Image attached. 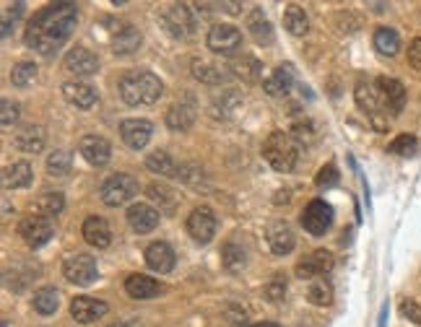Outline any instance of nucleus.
<instances>
[{
  "instance_id": "nucleus-47",
  "label": "nucleus",
  "mask_w": 421,
  "mask_h": 327,
  "mask_svg": "<svg viewBox=\"0 0 421 327\" xmlns=\"http://www.w3.org/2000/svg\"><path fill=\"white\" fill-rule=\"evenodd\" d=\"M317 187H336L338 184V169H336V164H325L320 172H317Z\"/></svg>"
},
{
  "instance_id": "nucleus-29",
  "label": "nucleus",
  "mask_w": 421,
  "mask_h": 327,
  "mask_svg": "<svg viewBox=\"0 0 421 327\" xmlns=\"http://www.w3.org/2000/svg\"><path fill=\"white\" fill-rule=\"evenodd\" d=\"M248 29L252 39H255L257 45H271L273 42V27H271V21L268 16L263 13V8H252L248 13Z\"/></svg>"
},
{
  "instance_id": "nucleus-46",
  "label": "nucleus",
  "mask_w": 421,
  "mask_h": 327,
  "mask_svg": "<svg viewBox=\"0 0 421 327\" xmlns=\"http://www.w3.org/2000/svg\"><path fill=\"white\" fill-rule=\"evenodd\" d=\"M266 299L271 301V304H281V301L286 299V278H284V275H276V278H271V281H268Z\"/></svg>"
},
{
  "instance_id": "nucleus-52",
  "label": "nucleus",
  "mask_w": 421,
  "mask_h": 327,
  "mask_svg": "<svg viewBox=\"0 0 421 327\" xmlns=\"http://www.w3.org/2000/svg\"><path fill=\"white\" fill-rule=\"evenodd\" d=\"M245 327H278V325H273V322H260V325H245Z\"/></svg>"
},
{
  "instance_id": "nucleus-23",
  "label": "nucleus",
  "mask_w": 421,
  "mask_h": 327,
  "mask_svg": "<svg viewBox=\"0 0 421 327\" xmlns=\"http://www.w3.org/2000/svg\"><path fill=\"white\" fill-rule=\"evenodd\" d=\"M294 78H297V71H294L292 63H284L278 65L271 75H268L266 81H263V89H266L268 96H284L289 94L294 86Z\"/></svg>"
},
{
  "instance_id": "nucleus-45",
  "label": "nucleus",
  "mask_w": 421,
  "mask_h": 327,
  "mask_svg": "<svg viewBox=\"0 0 421 327\" xmlns=\"http://www.w3.org/2000/svg\"><path fill=\"white\" fill-rule=\"evenodd\" d=\"M0 107H3V117H0V122H3V130H10V127L16 125V122H19V117H21V104L6 96Z\"/></svg>"
},
{
  "instance_id": "nucleus-10",
  "label": "nucleus",
  "mask_w": 421,
  "mask_h": 327,
  "mask_svg": "<svg viewBox=\"0 0 421 327\" xmlns=\"http://www.w3.org/2000/svg\"><path fill=\"white\" fill-rule=\"evenodd\" d=\"M19 234H21V239H27L29 247L39 249V247H45L47 242L52 239V234H55V224H52V218L31 213V216H27L19 224Z\"/></svg>"
},
{
  "instance_id": "nucleus-17",
  "label": "nucleus",
  "mask_w": 421,
  "mask_h": 327,
  "mask_svg": "<svg viewBox=\"0 0 421 327\" xmlns=\"http://www.w3.org/2000/svg\"><path fill=\"white\" fill-rule=\"evenodd\" d=\"M78 151L92 166H107L112 159V145L107 138L101 136H83L78 143Z\"/></svg>"
},
{
  "instance_id": "nucleus-3",
  "label": "nucleus",
  "mask_w": 421,
  "mask_h": 327,
  "mask_svg": "<svg viewBox=\"0 0 421 327\" xmlns=\"http://www.w3.org/2000/svg\"><path fill=\"white\" fill-rule=\"evenodd\" d=\"M263 159H266L276 172L289 174L297 169L299 164V145L289 133H281V130H273L271 136L266 138L263 143Z\"/></svg>"
},
{
  "instance_id": "nucleus-19",
  "label": "nucleus",
  "mask_w": 421,
  "mask_h": 327,
  "mask_svg": "<svg viewBox=\"0 0 421 327\" xmlns=\"http://www.w3.org/2000/svg\"><path fill=\"white\" fill-rule=\"evenodd\" d=\"M63 96L68 99V104H73L76 109H92L99 101V94L92 83L83 81H68L63 83Z\"/></svg>"
},
{
  "instance_id": "nucleus-26",
  "label": "nucleus",
  "mask_w": 421,
  "mask_h": 327,
  "mask_svg": "<svg viewBox=\"0 0 421 327\" xmlns=\"http://www.w3.org/2000/svg\"><path fill=\"white\" fill-rule=\"evenodd\" d=\"M195 125V107L190 101H177L172 107L166 109V127L174 130V133H185Z\"/></svg>"
},
{
  "instance_id": "nucleus-53",
  "label": "nucleus",
  "mask_w": 421,
  "mask_h": 327,
  "mask_svg": "<svg viewBox=\"0 0 421 327\" xmlns=\"http://www.w3.org/2000/svg\"><path fill=\"white\" fill-rule=\"evenodd\" d=\"M112 327H133V325H112Z\"/></svg>"
},
{
  "instance_id": "nucleus-13",
  "label": "nucleus",
  "mask_w": 421,
  "mask_h": 327,
  "mask_svg": "<svg viewBox=\"0 0 421 327\" xmlns=\"http://www.w3.org/2000/svg\"><path fill=\"white\" fill-rule=\"evenodd\" d=\"M63 68L68 73H73V75L89 78V75H94V73L99 71V57L94 52H89L86 47H73L71 52H65Z\"/></svg>"
},
{
  "instance_id": "nucleus-4",
  "label": "nucleus",
  "mask_w": 421,
  "mask_h": 327,
  "mask_svg": "<svg viewBox=\"0 0 421 327\" xmlns=\"http://www.w3.org/2000/svg\"><path fill=\"white\" fill-rule=\"evenodd\" d=\"M354 99H357V107L362 112H366V117L372 122L375 130H387V119L383 115V94L377 89V81H369V78H359L357 86H354Z\"/></svg>"
},
{
  "instance_id": "nucleus-27",
  "label": "nucleus",
  "mask_w": 421,
  "mask_h": 327,
  "mask_svg": "<svg viewBox=\"0 0 421 327\" xmlns=\"http://www.w3.org/2000/svg\"><path fill=\"white\" fill-rule=\"evenodd\" d=\"M13 143H16V148H19L21 154H39L47 143V130L42 125H27L16 136Z\"/></svg>"
},
{
  "instance_id": "nucleus-6",
  "label": "nucleus",
  "mask_w": 421,
  "mask_h": 327,
  "mask_svg": "<svg viewBox=\"0 0 421 327\" xmlns=\"http://www.w3.org/2000/svg\"><path fill=\"white\" fill-rule=\"evenodd\" d=\"M162 21H164L166 31L174 39H190L195 34V29H198V16H195L192 6H187V3H172L164 10Z\"/></svg>"
},
{
  "instance_id": "nucleus-49",
  "label": "nucleus",
  "mask_w": 421,
  "mask_h": 327,
  "mask_svg": "<svg viewBox=\"0 0 421 327\" xmlns=\"http://www.w3.org/2000/svg\"><path fill=\"white\" fill-rule=\"evenodd\" d=\"M408 63H411L416 71H421V36H416L411 45H408Z\"/></svg>"
},
{
  "instance_id": "nucleus-41",
  "label": "nucleus",
  "mask_w": 421,
  "mask_h": 327,
  "mask_svg": "<svg viewBox=\"0 0 421 327\" xmlns=\"http://www.w3.org/2000/svg\"><path fill=\"white\" fill-rule=\"evenodd\" d=\"M71 166H73V156L68 154V151H63V148L47 156V174L50 177H65V174L71 172Z\"/></svg>"
},
{
  "instance_id": "nucleus-1",
  "label": "nucleus",
  "mask_w": 421,
  "mask_h": 327,
  "mask_svg": "<svg viewBox=\"0 0 421 327\" xmlns=\"http://www.w3.org/2000/svg\"><path fill=\"white\" fill-rule=\"evenodd\" d=\"M76 24H78L76 3H50L29 21L27 45L42 54H52L71 39Z\"/></svg>"
},
{
  "instance_id": "nucleus-21",
  "label": "nucleus",
  "mask_w": 421,
  "mask_h": 327,
  "mask_svg": "<svg viewBox=\"0 0 421 327\" xmlns=\"http://www.w3.org/2000/svg\"><path fill=\"white\" fill-rule=\"evenodd\" d=\"M83 239L89 242L92 247L97 249H107L112 245V228L107 224V218L101 216H89L83 221V228H81Z\"/></svg>"
},
{
  "instance_id": "nucleus-16",
  "label": "nucleus",
  "mask_w": 421,
  "mask_h": 327,
  "mask_svg": "<svg viewBox=\"0 0 421 327\" xmlns=\"http://www.w3.org/2000/svg\"><path fill=\"white\" fill-rule=\"evenodd\" d=\"M107 304L99 299H92V296H76L71 301V317L78 322V325H92L97 319H101L107 314Z\"/></svg>"
},
{
  "instance_id": "nucleus-8",
  "label": "nucleus",
  "mask_w": 421,
  "mask_h": 327,
  "mask_svg": "<svg viewBox=\"0 0 421 327\" xmlns=\"http://www.w3.org/2000/svg\"><path fill=\"white\" fill-rule=\"evenodd\" d=\"M187 234L198 242V245H208L210 239L216 236V228H219V218L216 213L208 208V205H198V208L190 210L187 216Z\"/></svg>"
},
{
  "instance_id": "nucleus-34",
  "label": "nucleus",
  "mask_w": 421,
  "mask_h": 327,
  "mask_svg": "<svg viewBox=\"0 0 421 327\" xmlns=\"http://www.w3.org/2000/svg\"><path fill=\"white\" fill-rule=\"evenodd\" d=\"M229 71L237 73L245 83H257L263 78V65H260V60L252 57V54H242V57H237V60L231 63Z\"/></svg>"
},
{
  "instance_id": "nucleus-44",
  "label": "nucleus",
  "mask_w": 421,
  "mask_h": 327,
  "mask_svg": "<svg viewBox=\"0 0 421 327\" xmlns=\"http://www.w3.org/2000/svg\"><path fill=\"white\" fill-rule=\"evenodd\" d=\"M387 151L395 156H413V151H416V136H411V133H401L393 143L387 145Z\"/></svg>"
},
{
  "instance_id": "nucleus-39",
  "label": "nucleus",
  "mask_w": 421,
  "mask_h": 327,
  "mask_svg": "<svg viewBox=\"0 0 421 327\" xmlns=\"http://www.w3.org/2000/svg\"><path fill=\"white\" fill-rule=\"evenodd\" d=\"M34 312H39V314H55L57 309H60V293H57V289H39L37 293H34Z\"/></svg>"
},
{
  "instance_id": "nucleus-9",
  "label": "nucleus",
  "mask_w": 421,
  "mask_h": 327,
  "mask_svg": "<svg viewBox=\"0 0 421 327\" xmlns=\"http://www.w3.org/2000/svg\"><path fill=\"white\" fill-rule=\"evenodd\" d=\"M63 275L71 283H76V286H89V283L97 281L99 268H97V260H94L92 254L76 252V254H71V257H65Z\"/></svg>"
},
{
  "instance_id": "nucleus-31",
  "label": "nucleus",
  "mask_w": 421,
  "mask_h": 327,
  "mask_svg": "<svg viewBox=\"0 0 421 327\" xmlns=\"http://www.w3.org/2000/svg\"><path fill=\"white\" fill-rule=\"evenodd\" d=\"M192 75L198 78L201 83H208V86H219L229 78V71L221 68L216 63H208V60H192Z\"/></svg>"
},
{
  "instance_id": "nucleus-25",
  "label": "nucleus",
  "mask_w": 421,
  "mask_h": 327,
  "mask_svg": "<svg viewBox=\"0 0 421 327\" xmlns=\"http://www.w3.org/2000/svg\"><path fill=\"white\" fill-rule=\"evenodd\" d=\"M31 182H34V169H31L29 161H13L3 172V187L6 190H24Z\"/></svg>"
},
{
  "instance_id": "nucleus-15",
  "label": "nucleus",
  "mask_w": 421,
  "mask_h": 327,
  "mask_svg": "<svg viewBox=\"0 0 421 327\" xmlns=\"http://www.w3.org/2000/svg\"><path fill=\"white\" fill-rule=\"evenodd\" d=\"M266 242L271 247V252L284 257V254H292L294 247H297V234L292 231V226L286 221H276L271 224L266 231Z\"/></svg>"
},
{
  "instance_id": "nucleus-43",
  "label": "nucleus",
  "mask_w": 421,
  "mask_h": 327,
  "mask_svg": "<svg viewBox=\"0 0 421 327\" xmlns=\"http://www.w3.org/2000/svg\"><path fill=\"white\" fill-rule=\"evenodd\" d=\"M174 177L183 182V184L195 187V190H201L203 182H206V172H203L198 164H180V169H177Z\"/></svg>"
},
{
  "instance_id": "nucleus-14",
  "label": "nucleus",
  "mask_w": 421,
  "mask_h": 327,
  "mask_svg": "<svg viewBox=\"0 0 421 327\" xmlns=\"http://www.w3.org/2000/svg\"><path fill=\"white\" fill-rule=\"evenodd\" d=\"M151 136H154V125H151L148 119H125V122L120 125V138H122V143L128 145V148H133V151L146 148Z\"/></svg>"
},
{
  "instance_id": "nucleus-5",
  "label": "nucleus",
  "mask_w": 421,
  "mask_h": 327,
  "mask_svg": "<svg viewBox=\"0 0 421 327\" xmlns=\"http://www.w3.org/2000/svg\"><path fill=\"white\" fill-rule=\"evenodd\" d=\"M136 195H138V182L125 172H117V174H112V177H107L99 187V198L107 208L128 205Z\"/></svg>"
},
{
  "instance_id": "nucleus-24",
  "label": "nucleus",
  "mask_w": 421,
  "mask_h": 327,
  "mask_svg": "<svg viewBox=\"0 0 421 327\" xmlns=\"http://www.w3.org/2000/svg\"><path fill=\"white\" fill-rule=\"evenodd\" d=\"M125 291H128L130 299H154V296H159L162 293V283L154 281L151 275H143V272H133V275H128V281H125Z\"/></svg>"
},
{
  "instance_id": "nucleus-30",
  "label": "nucleus",
  "mask_w": 421,
  "mask_h": 327,
  "mask_svg": "<svg viewBox=\"0 0 421 327\" xmlns=\"http://www.w3.org/2000/svg\"><path fill=\"white\" fill-rule=\"evenodd\" d=\"M221 265L227 272H242L248 268V249L239 245V242H227L221 247Z\"/></svg>"
},
{
  "instance_id": "nucleus-38",
  "label": "nucleus",
  "mask_w": 421,
  "mask_h": 327,
  "mask_svg": "<svg viewBox=\"0 0 421 327\" xmlns=\"http://www.w3.org/2000/svg\"><path fill=\"white\" fill-rule=\"evenodd\" d=\"M146 166H148V172L159 174V177H172V174H177V169H180L166 151H151V154L146 156Z\"/></svg>"
},
{
  "instance_id": "nucleus-2",
  "label": "nucleus",
  "mask_w": 421,
  "mask_h": 327,
  "mask_svg": "<svg viewBox=\"0 0 421 327\" xmlns=\"http://www.w3.org/2000/svg\"><path fill=\"white\" fill-rule=\"evenodd\" d=\"M120 99L128 107H151L164 96V83L151 71H130L117 83Z\"/></svg>"
},
{
  "instance_id": "nucleus-50",
  "label": "nucleus",
  "mask_w": 421,
  "mask_h": 327,
  "mask_svg": "<svg viewBox=\"0 0 421 327\" xmlns=\"http://www.w3.org/2000/svg\"><path fill=\"white\" fill-rule=\"evenodd\" d=\"M10 218V203L8 198H3V221H8Z\"/></svg>"
},
{
  "instance_id": "nucleus-33",
  "label": "nucleus",
  "mask_w": 421,
  "mask_h": 327,
  "mask_svg": "<svg viewBox=\"0 0 421 327\" xmlns=\"http://www.w3.org/2000/svg\"><path fill=\"white\" fill-rule=\"evenodd\" d=\"M242 107V96H239L237 91H224L221 96H216L213 99V104H210V115L216 119H231L234 115H237V109Z\"/></svg>"
},
{
  "instance_id": "nucleus-35",
  "label": "nucleus",
  "mask_w": 421,
  "mask_h": 327,
  "mask_svg": "<svg viewBox=\"0 0 421 327\" xmlns=\"http://www.w3.org/2000/svg\"><path fill=\"white\" fill-rule=\"evenodd\" d=\"M284 27L289 34L294 36H304L310 31V18H307V10L302 6H286L284 10Z\"/></svg>"
},
{
  "instance_id": "nucleus-20",
  "label": "nucleus",
  "mask_w": 421,
  "mask_h": 327,
  "mask_svg": "<svg viewBox=\"0 0 421 327\" xmlns=\"http://www.w3.org/2000/svg\"><path fill=\"white\" fill-rule=\"evenodd\" d=\"M143 260H146V265L154 272L164 275V272H172L174 270V260H177V254H174V249L166 245V242H154V245L146 247V254H143Z\"/></svg>"
},
{
  "instance_id": "nucleus-18",
  "label": "nucleus",
  "mask_w": 421,
  "mask_h": 327,
  "mask_svg": "<svg viewBox=\"0 0 421 327\" xmlns=\"http://www.w3.org/2000/svg\"><path fill=\"white\" fill-rule=\"evenodd\" d=\"M128 224L130 228L136 231V234H148V231H154L159 226V221H162V213L154 208V205H148V203H136V205H130L128 208Z\"/></svg>"
},
{
  "instance_id": "nucleus-36",
  "label": "nucleus",
  "mask_w": 421,
  "mask_h": 327,
  "mask_svg": "<svg viewBox=\"0 0 421 327\" xmlns=\"http://www.w3.org/2000/svg\"><path fill=\"white\" fill-rule=\"evenodd\" d=\"M375 50L385 57H395L398 50H401V36L398 31L390 27H380L375 29Z\"/></svg>"
},
{
  "instance_id": "nucleus-51",
  "label": "nucleus",
  "mask_w": 421,
  "mask_h": 327,
  "mask_svg": "<svg viewBox=\"0 0 421 327\" xmlns=\"http://www.w3.org/2000/svg\"><path fill=\"white\" fill-rule=\"evenodd\" d=\"M385 319H387V304H385L383 312H380V322H377V327H385Z\"/></svg>"
},
{
  "instance_id": "nucleus-32",
  "label": "nucleus",
  "mask_w": 421,
  "mask_h": 327,
  "mask_svg": "<svg viewBox=\"0 0 421 327\" xmlns=\"http://www.w3.org/2000/svg\"><path fill=\"white\" fill-rule=\"evenodd\" d=\"M146 192H148V198H151L156 205H159V213L172 216L174 210H177V205H180V195H177L172 187H166V184H159V182H154V184H148Z\"/></svg>"
},
{
  "instance_id": "nucleus-42",
  "label": "nucleus",
  "mask_w": 421,
  "mask_h": 327,
  "mask_svg": "<svg viewBox=\"0 0 421 327\" xmlns=\"http://www.w3.org/2000/svg\"><path fill=\"white\" fill-rule=\"evenodd\" d=\"M37 65L34 63H16L13 65V71H10V83L13 86H19V89H27V86H31V83L37 81Z\"/></svg>"
},
{
  "instance_id": "nucleus-40",
  "label": "nucleus",
  "mask_w": 421,
  "mask_h": 327,
  "mask_svg": "<svg viewBox=\"0 0 421 327\" xmlns=\"http://www.w3.org/2000/svg\"><path fill=\"white\" fill-rule=\"evenodd\" d=\"M307 301L315 304V307H328L333 301V286L322 278H315V281L307 286Z\"/></svg>"
},
{
  "instance_id": "nucleus-22",
  "label": "nucleus",
  "mask_w": 421,
  "mask_h": 327,
  "mask_svg": "<svg viewBox=\"0 0 421 327\" xmlns=\"http://www.w3.org/2000/svg\"><path fill=\"white\" fill-rule=\"evenodd\" d=\"M377 89L383 94V104L385 109H390L393 115H401L403 107H406V86L401 81H395V78H377Z\"/></svg>"
},
{
  "instance_id": "nucleus-48",
  "label": "nucleus",
  "mask_w": 421,
  "mask_h": 327,
  "mask_svg": "<svg viewBox=\"0 0 421 327\" xmlns=\"http://www.w3.org/2000/svg\"><path fill=\"white\" fill-rule=\"evenodd\" d=\"M401 314L408 319V322H413V325H421V307H419V301L403 299L401 301Z\"/></svg>"
},
{
  "instance_id": "nucleus-12",
  "label": "nucleus",
  "mask_w": 421,
  "mask_h": 327,
  "mask_svg": "<svg viewBox=\"0 0 421 327\" xmlns=\"http://www.w3.org/2000/svg\"><path fill=\"white\" fill-rule=\"evenodd\" d=\"M333 254L328 249H315L304 257L302 263L297 265V278H302V281H315V278H325V272L333 270Z\"/></svg>"
},
{
  "instance_id": "nucleus-7",
  "label": "nucleus",
  "mask_w": 421,
  "mask_h": 327,
  "mask_svg": "<svg viewBox=\"0 0 421 327\" xmlns=\"http://www.w3.org/2000/svg\"><path fill=\"white\" fill-rule=\"evenodd\" d=\"M206 45L210 52L231 57L242 50V31L231 24H216V27H210L208 36H206Z\"/></svg>"
},
{
  "instance_id": "nucleus-11",
  "label": "nucleus",
  "mask_w": 421,
  "mask_h": 327,
  "mask_svg": "<svg viewBox=\"0 0 421 327\" xmlns=\"http://www.w3.org/2000/svg\"><path fill=\"white\" fill-rule=\"evenodd\" d=\"M302 226L304 231H310L312 236H322L333 224V208L325 200H312L310 205L302 210Z\"/></svg>"
},
{
  "instance_id": "nucleus-28",
  "label": "nucleus",
  "mask_w": 421,
  "mask_h": 327,
  "mask_svg": "<svg viewBox=\"0 0 421 327\" xmlns=\"http://www.w3.org/2000/svg\"><path fill=\"white\" fill-rule=\"evenodd\" d=\"M141 42H143V36L136 27H122L117 34L112 36V52L117 57H128V54L138 52Z\"/></svg>"
},
{
  "instance_id": "nucleus-37",
  "label": "nucleus",
  "mask_w": 421,
  "mask_h": 327,
  "mask_svg": "<svg viewBox=\"0 0 421 327\" xmlns=\"http://www.w3.org/2000/svg\"><path fill=\"white\" fill-rule=\"evenodd\" d=\"M65 210V195L63 192L47 190L37 198V213L45 218H57Z\"/></svg>"
}]
</instances>
